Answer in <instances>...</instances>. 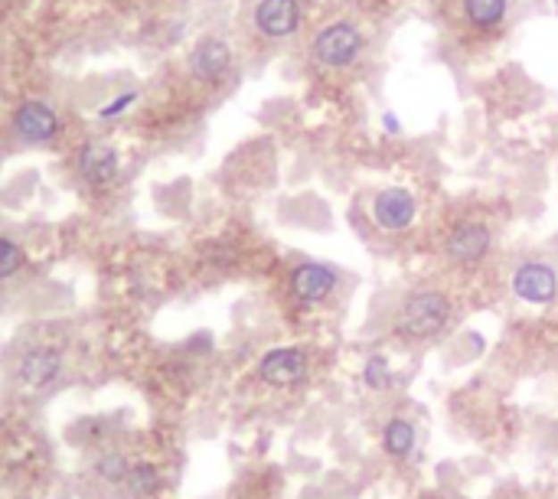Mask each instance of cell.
Instances as JSON below:
<instances>
[{
	"mask_svg": "<svg viewBox=\"0 0 558 499\" xmlns=\"http://www.w3.org/2000/svg\"><path fill=\"white\" fill-rule=\"evenodd\" d=\"M451 317V301L441 291H418L402 304L398 313V333H405L412 339H428L435 337Z\"/></svg>",
	"mask_w": 558,
	"mask_h": 499,
	"instance_id": "6da1fadb",
	"label": "cell"
},
{
	"mask_svg": "<svg viewBox=\"0 0 558 499\" xmlns=\"http://www.w3.org/2000/svg\"><path fill=\"white\" fill-rule=\"evenodd\" d=\"M313 59L327 69H346L353 66L362 53V33L353 23H330L323 27L311 43Z\"/></svg>",
	"mask_w": 558,
	"mask_h": 499,
	"instance_id": "7a4b0ae2",
	"label": "cell"
},
{
	"mask_svg": "<svg viewBox=\"0 0 558 499\" xmlns=\"http://www.w3.org/2000/svg\"><path fill=\"white\" fill-rule=\"evenodd\" d=\"M415 212H418L415 196L402 187H388L372 199V219H376L386 232H402V229H408L415 222Z\"/></svg>",
	"mask_w": 558,
	"mask_h": 499,
	"instance_id": "3957f363",
	"label": "cell"
},
{
	"mask_svg": "<svg viewBox=\"0 0 558 499\" xmlns=\"http://www.w3.org/2000/svg\"><path fill=\"white\" fill-rule=\"evenodd\" d=\"M512 291L526 304H549L558 294V274L549 264L542 262H526L512 274Z\"/></svg>",
	"mask_w": 558,
	"mask_h": 499,
	"instance_id": "277c9868",
	"label": "cell"
},
{
	"mask_svg": "<svg viewBox=\"0 0 558 499\" xmlns=\"http://www.w3.org/2000/svg\"><path fill=\"white\" fill-rule=\"evenodd\" d=\"M258 376L265 378L268 386H278V388H287V386H297L304 376H307V356H304L301 349H271L262 362H258Z\"/></svg>",
	"mask_w": 558,
	"mask_h": 499,
	"instance_id": "5b68a950",
	"label": "cell"
},
{
	"mask_svg": "<svg viewBox=\"0 0 558 499\" xmlns=\"http://www.w3.org/2000/svg\"><path fill=\"white\" fill-rule=\"evenodd\" d=\"M255 27L271 39L291 37L301 27V4L297 0H258Z\"/></svg>",
	"mask_w": 558,
	"mask_h": 499,
	"instance_id": "8992f818",
	"label": "cell"
},
{
	"mask_svg": "<svg viewBox=\"0 0 558 499\" xmlns=\"http://www.w3.org/2000/svg\"><path fill=\"white\" fill-rule=\"evenodd\" d=\"M229 66H232V49L219 37L199 39L196 49L189 53V72L199 82H219V79H226Z\"/></svg>",
	"mask_w": 558,
	"mask_h": 499,
	"instance_id": "52a82bcc",
	"label": "cell"
},
{
	"mask_svg": "<svg viewBox=\"0 0 558 499\" xmlns=\"http://www.w3.org/2000/svg\"><path fill=\"white\" fill-rule=\"evenodd\" d=\"M13 128H17L20 137H27L33 144L53 141L59 131V118L56 112L43 102H23L13 114Z\"/></svg>",
	"mask_w": 558,
	"mask_h": 499,
	"instance_id": "ba28073f",
	"label": "cell"
},
{
	"mask_svg": "<svg viewBox=\"0 0 558 499\" xmlns=\"http://www.w3.org/2000/svg\"><path fill=\"white\" fill-rule=\"evenodd\" d=\"M487 252H490V229L480 226V222H464L447 238V258L451 262L473 264L480 262Z\"/></svg>",
	"mask_w": 558,
	"mask_h": 499,
	"instance_id": "9c48e42d",
	"label": "cell"
},
{
	"mask_svg": "<svg viewBox=\"0 0 558 499\" xmlns=\"http://www.w3.org/2000/svg\"><path fill=\"white\" fill-rule=\"evenodd\" d=\"M333 287H337V271L327 268V264L307 262L291 274V291L307 304H317V301H323V297H330Z\"/></svg>",
	"mask_w": 558,
	"mask_h": 499,
	"instance_id": "30bf717a",
	"label": "cell"
},
{
	"mask_svg": "<svg viewBox=\"0 0 558 499\" xmlns=\"http://www.w3.org/2000/svg\"><path fill=\"white\" fill-rule=\"evenodd\" d=\"M79 173L92 187H108L118 177V154L108 144H86L79 154Z\"/></svg>",
	"mask_w": 558,
	"mask_h": 499,
	"instance_id": "8fae6325",
	"label": "cell"
},
{
	"mask_svg": "<svg viewBox=\"0 0 558 499\" xmlns=\"http://www.w3.org/2000/svg\"><path fill=\"white\" fill-rule=\"evenodd\" d=\"M59 369H62V356H59L56 349L49 346H39V349H29L23 362H20V378H23V386L29 388H46L53 378L59 376Z\"/></svg>",
	"mask_w": 558,
	"mask_h": 499,
	"instance_id": "7c38bea8",
	"label": "cell"
},
{
	"mask_svg": "<svg viewBox=\"0 0 558 499\" xmlns=\"http://www.w3.org/2000/svg\"><path fill=\"white\" fill-rule=\"evenodd\" d=\"M464 13L471 20V27L493 29L506 17V0H464Z\"/></svg>",
	"mask_w": 558,
	"mask_h": 499,
	"instance_id": "4fadbf2b",
	"label": "cell"
},
{
	"mask_svg": "<svg viewBox=\"0 0 558 499\" xmlns=\"http://www.w3.org/2000/svg\"><path fill=\"white\" fill-rule=\"evenodd\" d=\"M382 441H386V451L392 457H408L412 447H415V428L408 421H402V418H396V421H388Z\"/></svg>",
	"mask_w": 558,
	"mask_h": 499,
	"instance_id": "5bb4252c",
	"label": "cell"
},
{
	"mask_svg": "<svg viewBox=\"0 0 558 499\" xmlns=\"http://www.w3.org/2000/svg\"><path fill=\"white\" fill-rule=\"evenodd\" d=\"M161 487V477L154 470L151 463H134L128 477H124V490L131 493V496H154Z\"/></svg>",
	"mask_w": 558,
	"mask_h": 499,
	"instance_id": "9a60e30c",
	"label": "cell"
},
{
	"mask_svg": "<svg viewBox=\"0 0 558 499\" xmlns=\"http://www.w3.org/2000/svg\"><path fill=\"white\" fill-rule=\"evenodd\" d=\"M128 470H131V463H128V457H124V453H104V457H98V461H95V473H98L102 480H108V483H124Z\"/></svg>",
	"mask_w": 558,
	"mask_h": 499,
	"instance_id": "2e32d148",
	"label": "cell"
},
{
	"mask_svg": "<svg viewBox=\"0 0 558 499\" xmlns=\"http://www.w3.org/2000/svg\"><path fill=\"white\" fill-rule=\"evenodd\" d=\"M362 382H366L370 388H376V392H386V388L392 386V372H388L386 356H372L370 362H366V369H362Z\"/></svg>",
	"mask_w": 558,
	"mask_h": 499,
	"instance_id": "e0dca14e",
	"label": "cell"
},
{
	"mask_svg": "<svg viewBox=\"0 0 558 499\" xmlns=\"http://www.w3.org/2000/svg\"><path fill=\"white\" fill-rule=\"evenodd\" d=\"M23 268V252L10 238H0V278H10Z\"/></svg>",
	"mask_w": 558,
	"mask_h": 499,
	"instance_id": "ac0fdd59",
	"label": "cell"
},
{
	"mask_svg": "<svg viewBox=\"0 0 558 499\" xmlns=\"http://www.w3.org/2000/svg\"><path fill=\"white\" fill-rule=\"evenodd\" d=\"M131 102H134V95H131V92H128V95H118V98H114L112 104H104V108H102V112H98V114H102V118H114V114H121Z\"/></svg>",
	"mask_w": 558,
	"mask_h": 499,
	"instance_id": "d6986e66",
	"label": "cell"
},
{
	"mask_svg": "<svg viewBox=\"0 0 558 499\" xmlns=\"http://www.w3.org/2000/svg\"><path fill=\"white\" fill-rule=\"evenodd\" d=\"M382 128L386 134H402V121L396 118V112H382Z\"/></svg>",
	"mask_w": 558,
	"mask_h": 499,
	"instance_id": "ffe728a7",
	"label": "cell"
},
{
	"mask_svg": "<svg viewBox=\"0 0 558 499\" xmlns=\"http://www.w3.org/2000/svg\"><path fill=\"white\" fill-rule=\"evenodd\" d=\"M552 4H555V7H558V0H552Z\"/></svg>",
	"mask_w": 558,
	"mask_h": 499,
	"instance_id": "44dd1931",
	"label": "cell"
}]
</instances>
